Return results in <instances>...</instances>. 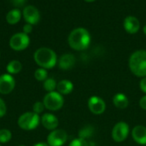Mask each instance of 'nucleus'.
<instances>
[{
	"label": "nucleus",
	"instance_id": "nucleus-1",
	"mask_svg": "<svg viewBox=\"0 0 146 146\" xmlns=\"http://www.w3.org/2000/svg\"><path fill=\"white\" fill-rule=\"evenodd\" d=\"M68 45L71 48L76 51H82L88 47L91 42L89 32L84 28L74 29L68 35Z\"/></svg>",
	"mask_w": 146,
	"mask_h": 146
},
{
	"label": "nucleus",
	"instance_id": "nucleus-2",
	"mask_svg": "<svg viewBox=\"0 0 146 146\" xmlns=\"http://www.w3.org/2000/svg\"><path fill=\"white\" fill-rule=\"evenodd\" d=\"M36 64L45 70L53 68L57 62V57L56 52L48 47H40L37 49L33 55Z\"/></svg>",
	"mask_w": 146,
	"mask_h": 146
},
{
	"label": "nucleus",
	"instance_id": "nucleus-3",
	"mask_svg": "<svg viewBox=\"0 0 146 146\" xmlns=\"http://www.w3.org/2000/svg\"><path fill=\"white\" fill-rule=\"evenodd\" d=\"M129 69L133 74L139 77H146V51L134 52L129 58Z\"/></svg>",
	"mask_w": 146,
	"mask_h": 146
},
{
	"label": "nucleus",
	"instance_id": "nucleus-4",
	"mask_svg": "<svg viewBox=\"0 0 146 146\" xmlns=\"http://www.w3.org/2000/svg\"><path fill=\"white\" fill-rule=\"evenodd\" d=\"M40 121L39 115L33 112H27L21 114L17 121L20 128L25 131H31L38 127Z\"/></svg>",
	"mask_w": 146,
	"mask_h": 146
},
{
	"label": "nucleus",
	"instance_id": "nucleus-5",
	"mask_svg": "<svg viewBox=\"0 0 146 146\" xmlns=\"http://www.w3.org/2000/svg\"><path fill=\"white\" fill-rule=\"evenodd\" d=\"M43 103L45 107L50 111H57L61 109L64 104V99L62 96L56 92H49L47 93L43 100Z\"/></svg>",
	"mask_w": 146,
	"mask_h": 146
},
{
	"label": "nucleus",
	"instance_id": "nucleus-6",
	"mask_svg": "<svg viewBox=\"0 0 146 146\" xmlns=\"http://www.w3.org/2000/svg\"><path fill=\"white\" fill-rule=\"evenodd\" d=\"M30 44V38L28 34L22 33L15 34L9 40V46L15 51L25 50Z\"/></svg>",
	"mask_w": 146,
	"mask_h": 146
},
{
	"label": "nucleus",
	"instance_id": "nucleus-7",
	"mask_svg": "<svg viewBox=\"0 0 146 146\" xmlns=\"http://www.w3.org/2000/svg\"><path fill=\"white\" fill-rule=\"evenodd\" d=\"M129 132L130 129L128 124L124 121H120L116 123L112 129V139L117 143L123 142L127 139Z\"/></svg>",
	"mask_w": 146,
	"mask_h": 146
},
{
	"label": "nucleus",
	"instance_id": "nucleus-8",
	"mask_svg": "<svg viewBox=\"0 0 146 146\" xmlns=\"http://www.w3.org/2000/svg\"><path fill=\"white\" fill-rule=\"evenodd\" d=\"M68 139L67 133L62 129H56L50 132L47 137V144L50 146H62Z\"/></svg>",
	"mask_w": 146,
	"mask_h": 146
},
{
	"label": "nucleus",
	"instance_id": "nucleus-9",
	"mask_svg": "<svg viewBox=\"0 0 146 146\" xmlns=\"http://www.w3.org/2000/svg\"><path fill=\"white\" fill-rule=\"evenodd\" d=\"M15 87V80L12 75L5 73L0 76V94L8 95L11 93Z\"/></svg>",
	"mask_w": 146,
	"mask_h": 146
},
{
	"label": "nucleus",
	"instance_id": "nucleus-10",
	"mask_svg": "<svg viewBox=\"0 0 146 146\" xmlns=\"http://www.w3.org/2000/svg\"><path fill=\"white\" fill-rule=\"evenodd\" d=\"M88 108L92 114H102L106 109V103L101 97L93 96L88 100Z\"/></svg>",
	"mask_w": 146,
	"mask_h": 146
},
{
	"label": "nucleus",
	"instance_id": "nucleus-11",
	"mask_svg": "<svg viewBox=\"0 0 146 146\" xmlns=\"http://www.w3.org/2000/svg\"><path fill=\"white\" fill-rule=\"evenodd\" d=\"M23 17L27 23L31 25L37 24L40 19L39 11L36 7L28 5L23 9Z\"/></svg>",
	"mask_w": 146,
	"mask_h": 146
},
{
	"label": "nucleus",
	"instance_id": "nucleus-12",
	"mask_svg": "<svg viewBox=\"0 0 146 146\" xmlns=\"http://www.w3.org/2000/svg\"><path fill=\"white\" fill-rule=\"evenodd\" d=\"M40 121H41V124L42 126L47 129V130H50V131H53V130H56L58 126V124H59V120L58 119L52 114H50V113H46L44 114L41 119H40Z\"/></svg>",
	"mask_w": 146,
	"mask_h": 146
},
{
	"label": "nucleus",
	"instance_id": "nucleus-13",
	"mask_svg": "<svg viewBox=\"0 0 146 146\" xmlns=\"http://www.w3.org/2000/svg\"><path fill=\"white\" fill-rule=\"evenodd\" d=\"M123 26L125 30L129 34H136L140 28V22L137 17L129 15L124 20Z\"/></svg>",
	"mask_w": 146,
	"mask_h": 146
},
{
	"label": "nucleus",
	"instance_id": "nucleus-14",
	"mask_svg": "<svg viewBox=\"0 0 146 146\" xmlns=\"http://www.w3.org/2000/svg\"><path fill=\"white\" fill-rule=\"evenodd\" d=\"M132 136L133 140L142 145H146V126L138 125L133 127L132 131Z\"/></svg>",
	"mask_w": 146,
	"mask_h": 146
},
{
	"label": "nucleus",
	"instance_id": "nucleus-15",
	"mask_svg": "<svg viewBox=\"0 0 146 146\" xmlns=\"http://www.w3.org/2000/svg\"><path fill=\"white\" fill-rule=\"evenodd\" d=\"M76 59L75 57L71 53H65L61 56V58L58 60V65L59 67L63 71H68L74 67L75 65Z\"/></svg>",
	"mask_w": 146,
	"mask_h": 146
},
{
	"label": "nucleus",
	"instance_id": "nucleus-16",
	"mask_svg": "<svg viewBox=\"0 0 146 146\" xmlns=\"http://www.w3.org/2000/svg\"><path fill=\"white\" fill-rule=\"evenodd\" d=\"M113 104L115 108L119 109H125L129 104V100L127 96L122 93H118L113 97Z\"/></svg>",
	"mask_w": 146,
	"mask_h": 146
},
{
	"label": "nucleus",
	"instance_id": "nucleus-17",
	"mask_svg": "<svg viewBox=\"0 0 146 146\" xmlns=\"http://www.w3.org/2000/svg\"><path fill=\"white\" fill-rule=\"evenodd\" d=\"M57 92L61 95H68L70 94L74 89V84L69 80H62L60 81L56 85Z\"/></svg>",
	"mask_w": 146,
	"mask_h": 146
},
{
	"label": "nucleus",
	"instance_id": "nucleus-18",
	"mask_svg": "<svg viewBox=\"0 0 146 146\" xmlns=\"http://www.w3.org/2000/svg\"><path fill=\"white\" fill-rule=\"evenodd\" d=\"M21 11L17 9L9 10L6 15V21L9 24H16L21 20Z\"/></svg>",
	"mask_w": 146,
	"mask_h": 146
},
{
	"label": "nucleus",
	"instance_id": "nucleus-19",
	"mask_svg": "<svg viewBox=\"0 0 146 146\" xmlns=\"http://www.w3.org/2000/svg\"><path fill=\"white\" fill-rule=\"evenodd\" d=\"M22 69V65L20 61L18 60H11L6 67V70L9 74L14 75L19 73Z\"/></svg>",
	"mask_w": 146,
	"mask_h": 146
},
{
	"label": "nucleus",
	"instance_id": "nucleus-20",
	"mask_svg": "<svg viewBox=\"0 0 146 146\" xmlns=\"http://www.w3.org/2000/svg\"><path fill=\"white\" fill-rule=\"evenodd\" d=\"M56 82L54 78L48 77L44 82V89L49 93V92H53L56 89Z\"/></svg>",
	"mask_w": 146,
	"mask_h": 146
},
{
	"label": "nucleus",
	"instance_id": "nucleus-21",
	"mask_svg": "<svg viewBox=\"0 0 146 146\" xmlns=\"http://www.w3.org/2000/svg\"><path fill=\"white\" fill-rule=\"evenodd\" d=\"M34 77L36 78V80H38L39 82H41V81L44 82L48 78V72L44 68H38L34 72Z\"/></svg>",
	"mask_w": 146,
	"mask_h": 146
},
{
	"label": "nucleus",
	"instance_id": "nucleus-22",
	"mask_svg": "<svg viewBox=\"0 0 146 146\" xmlns=\"http://www.w3.org/2000/svg\"><path fill=\"white\" fill-rule=\"evenodd\" d=\"M93 133V127L91 126H86L85 127H83L80 133H79V138L80 139H88L89 137H91Z\"/></svg>",
	"mask_w": 146,
	"mask_h": 146
},
{
	"label": "nucleus",
	"instance_id": "nucleus-23",
	"mask_svg": "<svg viewBox=\"0 0 146 146\" xmlns=\"http://www.w3.org/2000/svg\"><path fill=\"white\" fill-rule=\"evenodd\" d=\"M12 138V133L8 129H1L0 130V144L8 143Z\"/></svg>",
	"mask_w": 146,
	"mask_h": 146
},
{
	"label": "nucleus",
	"instance_id": "nucleus-24",
	"mask_svg": "<svg viewBox=\"0 0 146 146\" xmlns=\"http://www.w3.org/2000/svg\"><path fill=\"white\" fill-rule=\"evenodd\" d=\"M44 108H45V107H44V103L41 102H36L33 106V113H35L37 114H41L44 110Z\"/></svg>",
	"mask_w": 146,
	"mask_h": 146
},
{
	"label": "nucleus",
	"instance_id": "nucleus-25",
	"mask_svg": "<svg viewBox=\"0 0 146 146\" xmlns=\"http://www.w3.org/2000/svg\"><path fill=\"white\" fill-rule=\"evenodd\" d=\"M68 146H89V144L86 139L79 138V139H75L73 141H71V143L69 144Z\"/></svg>",
	"mask_w": 146,
	"mask_h": 146
},
{
	"label": "nucleus",
	"instance_id": "nucleus-26",
	"mask_svg": "<svg viewBox=\"0 0 146 146\" xmlns=\"http://www.w3.org/2000/svg\"><path fill=\"white\" fill-rule=\"evenodd\" d=\"M6 112H7L6 104H5L4 101L2 98H0V118L3 117L6 114Z\"/></svg>",
	"mask_w": 146,
	"mask_h": 146
},
{
	"label": "nucleus",
	"instance_id": "nucleus-27",
	"mask_svg": "<svg viewBox=\"0 0 146 146\" xmlns=\"http://www.w3.org/2000/svg\"><path fill=\"white\" fill-rule=\"evenodd\" d=\"M32 31H33V25H31L29 23H27L26 25H24V27H23V33L24 34H28Z\"/></svg>",
	"mask_w": 146,
	"mask_h": 146
},
{
	"label": "nucleus",
	"instance_id": "nucleus-28",
	"mask_svg": "<svg viewBox=\"0 0 146 146\" xmlns=\"http://www.w3.org/2000/svg\"><path fill=\"white\" fill-rule=\"evenodd\" d=\"M139 88L140 89L146 94V77H143L139 83Z\"/></svg>",
	"mask_w": 146,
	"mask_h": 146
},
{
	"label": "nucleus",
	"instance_id": "nucleus-29",
	"mask_svg": "<svg viewBox=\"0 0 146 146\" xmlns=\"http://www.w3.org/2000/svg\"><path fill=\"white\" fill-rule=\"evenodd\" d=\"M139 106L142 109L146 110V96H144L143 97H141V99L139 100Z\"/></svg>",
	"mask_w": 146,
	"mask_h": 146
},
{
	"label": "nucleus",
	"instance_id": "nucleus-30",
	"mask_svg": "<svg viewBox=\"0 0 146 146\" xmlns=\"http://www.w3.org/2000/svg\"><path fill=\"white\" fill-rule=\"evenodd\" d=\"M11 2L13 3V4L15 6H17V7H21L25 3V0H11Z\"/></svg>",
	"mask_w": 146,
	"mask_h": 146
},
{
	"label": "nucleus",
	"instance_id": "nucleus-31",
	"mask_svg": "<svg viewBox=\"0 0 146 146\" xmlns=\"http://www.w3.org/2000/svg\"><path fill=\"white\" fill-rule=\"evenodd\" d=\"M33 146H50L47 143H44V142H40V143H38L36 145H34Z\"/></svg>",
	"mask_w": 146,
	"mask_h": 146
},
{
	"label": "nucleus",
	"instance_id": "nucleus-32",
	"mask_svg": "<svg viewBox=\"0 0 146 146\" xmlns=\"http://www.w3.org/2000/svg\"><path fill=\"white\" fill-rule=\"evenodd\" d=\"M143 31H144V34L146 35V25H145V27L143 28Z\"/></svg>",
	"mask_w": 146,
	"mask_h": 146
},
{
	"label": "nucleus",
	"instance_id": "nucleus-33",
	"mask_svg": "<svg viewBox=\"0 0 146 146\" xmlns=\"http://www.w3.org/2000/svg\"><path fill=\"white\" fill-rule=\"evenodd\" d=\"M86 2H88V3H91V2H93V1H95V0H85Z\"/></svg>",
	"mask_w": 146,
	"mask_h": 146
},
{
	"label": "nucleus",
	"instance_id": "nucleus-34",
	"mask_svg": "<svg viewBox=\"0 0 146 146\" xmlns=\"http://www.w3.org/2000/svg\"><path fill=\"white\" fill-rule=\"evenodd\" d=\"M19 146H24V145H19Z\"/></svg>",
	"mask_w": 146,
	"mask_h": 146
},
{
	"label": "nucleus",
	"instance_id": "nucleus-35",
	"mask_svg": "<svg viewBox=\"0 0 146 146\" xmlns=\"http://www.w3.org/2000/svg\"><path fill=\"white\" fill-rule=\"evenodd\" d=\"M0 146H2V145H0Z\"/></svg>",
	"mask_w": 146,
	"mask_h": 146
}]
</instances>
